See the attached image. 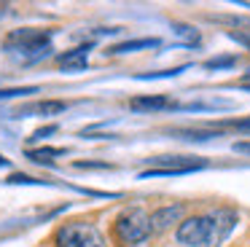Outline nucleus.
<instances>
[{
	"label": "nucleus",
	"instance_id": "0eeeda50",
	"mask_svg": "<svg viewBox=\"0 0 250 247\" xmlns=\"http://www.w3.org/2000/svg\"><path fill=\"white\" fill-rule=\"evenodd\" d=\"M183 215H186V204L183 202H175V204H162L151 212V226H153V234H164L175 226L178 228L183 223Z\"/></svg>",
	"mask_w": 250,
	"mask_h": 247
},
{
	"label": "nucleus",
	"instance_id": "6ab92c4d",
	"mask_svg": "<svg viewBox=\"0 0 250 247\" xmlns=\"http://www.w3.org/2000/svg\"><path fill=\"white\" fill-rule=\"evenodd\" d=\"M76 169H113V164L108 161H73Z\"/></svg>",
	"mask_w": 250,
	"mask_h": 247
},
{
	"label": "nucleus",
	"instance_id": "f257e3e1",
	"mask_svg": "<svg viewBox=\"0 0 250 247\" xmlns=\"http://www.w3.org/2000/svg\"><path fill=\"white\" fill-rule=\"evenodd\" d=\"M51 35L54 30H41V27H22V30H11L3 38V48L11 57L22 59L24 64L46 59L54 48H51Z\"/></svg>",
	"mask_w": 250,
	"mask_h": 247
},
{
	"label": "nucleus",
	"instance_id": "6e6552de",
	"mask_svg": "<svg viewBox=\"0 0 250 247\" xmlns=\"http://www.w3.org/2000/svg\"><path fill=\"white\" fill-rule=\"evenodd\" d=\"M92 46H94V43L89 41V43H81V46L65 51V54H57V64L65 67V70H83V67H86V59H89Z\"/></svg>",
	"mask_w": 250,
	"mask_h": 247
},
{
	"label": "nucleus",
	"instance_id": "a211bd4d",
	"mask_svg": "<svg viewBox=\"0 0 250 247\" xmlns=\"http://www.w3.org/2000/svg\"><path fill=\"white\" fill-rule=\"evenodd\" d=\"M218 129H237V132H248L250 134V116L248 118H231V121H221Z\"/></svg>",
	"mask_w": 250,
	"mask_h": 247
},
{
	"label": "nucleus",
	"instance_id": "423d86ee",
	"mask_svg": "<svg viewBox=\"0 0 250 247\" xmlns=\"http://www.w3.org/2000/svg\"><path fill=\"white\" fill-rule=\"evenodd\" d=\"M210 215V239H207V247H221L223 242L231 236V231L237 228L239 223V212L234 207H212L207 209Z\"/></svg>",
	"mask_w": 250,
	"mask_h": 247
},
{
	"label": "nucleus",
	"instance_id": "7ed1b4c3",
	"mask_svg": "<svg viewBox=\"0 0 250 247\" xmlns=\"http://www.w3.org/2000/svg\"><path fill=\"white\" fill-rule=\"evenodd\" d=\"M51 247H110L108 236L100 231L94 220H67L57 226L51 234Z\"/></svg>",
	"mask_w": 250,
	"mask_h": 247
},
{
	"label": "nucleus",
	"instance_id": "2eb2a0df",
	"mask_svg": "<svg viewBox=\"0 0 250 247\" xmlns=\"http://www.w3.org/2000/svg\"><path fill=\"white\" fill-rule=\"evenodd\" d=\"M175 134L183 140H194V143H205L210 137H218V132H205V129H178Z\"/></svg>",
	"mask_w": 250,
	"mask_h": 247
},
{
	"label": "nucleus",
	"instance_id": "f8f14e48",
	"mask_svg": "<svg viewBox=\"0 0 250 247\" xmlns=\"http://www.w3.org/2000/svg\"><path fill=\"white\" fill-rule=\"evenodd\" d=\"M65 153H67V148H51V145L24 150V156H27L30 161H35V164H51L54 159H60V156H65Z\"/></svg>",
	"mask_w": 250,
	"mask_h": 247
},
{
	"label": "nucleus",
	"instance_id": "dca6fc26",
	"mask_svg": "<svg viewBox=\"0 0 250 247\" xmlns=\"http://www.w3.org/2000/svg\"><path fill=\"white\" fill-rule=\"evenodd\" d=\"M183 70H188V64H180V67H169V70H156V73H143L137 75L140 81H153V78H172V75H180Z\"/></svg>",
	"mask_w": 250,
	"mask_h": 247
},
{
	"label": "nucleus",
	"instance_id": "ddd939ff",
	"mask_svg": "<svg viewBox=\"0 0 250 247\" xmlns=\"http://www.w3.org/2000/svg\"><path fill=\"white\" fill-rule=\"evenodd\" d=\"M237 64H239V54H226V57L207 59L202 67H205V70H231V67H237Z\"/></svg>",
	"mask_w": 250,
	"mask_h": 247
},
{
	"label": "nucleus",
	"instance_id": "1a4fd4ad",
	"mask_svg": "<svg viewBox=\"0 0 250 247\" xmlns=\"http://www.w3.org/2000/svg\"><path fill=\"white\" fill-rule=\"evenodd\" d=\"M132 110H167V107H178V102H172L167 94H140L129 100Z\"/></svg>",
	"mask_w": 250,
	"mask_h": 247
},
{
	"label": "nucleus",
	"instance_id": "4468645a",
	"mask_svg": "<svg viewBox=\"0 0 250 247\" xmlns=\"http://www.w3.org/2000/svg\"><path fill=\"white\" fill-rule=\"evenodd\" d=\"M8 185H46L49 180H41V177H33V175H24V172H11L6 177Z\"/></svg>",
	"mask_w": 250,
	"mask_h": 247
},
{
	"label": "nucleus",
	"instance_id": "f3484780",
	"mask_svg": "<svg viewBox=\"0 0 250 247\" xmlns=\"http://www.w3.org/2000/svg\"><path fill=\"white\" fill-rule=\"evenodd\" d=\"M38 86H14V89H0V100H11V97H24V94H35Z\"/></svg>",
	"mask_w": 250,
	"mask_h": 247
},
{
	"label": "nucleus",
	"instance_id": "4be33fe9",
	"mask_svg": "<svg viewBox=\"0 0 250 247\" xmlns=\"http://www.w3.org/2000/svg\"><path fill=\"white\" fill-rule=\"evenodd\" d=\"M234 150H237V153H250V140H242V143H234Z\"/></svg>",
	"mask_w": 250,
	"mask_h": 247
},
{
	"label": "nucleus",
	"instance_id": "39448f33",
	"mask_svg": "<svg viewBox=\"0 0 250 247\" xmlns=\"http://www.w3.org/2000/svg\"><path fill=\"white\" fill-rule=\"evenodd\" d=\"M175 239L180 247H207L210 239V215H188L183 223L175 228Z\"/></svg>",
	"mask_w": 250,
	"mask_h": 247
},
{
	"label": "nucleus",
	"instance_id": "412c9836",
	"mask_svg": "<svg viewBox=\"0 0 250 247\" xmlns=\"http://www.w3.org/2000/svg\"><path fill=\"white\" fill-rule=\"evenodd\" d=\"M175 32L183 35V38H188L191 43H199V32H196L194 27H188V24H175Z\"/></svg>",
	"mask_w": 250,
	"mask_h": 247
},
{
	"label": "nucleus",
	"instance_id": "9b49d317",
	"mask_svg": "<svg viewBox=\"0 0 250 247\" xmlns=\"http://www.w3.org/2000/svg\"><path fill=\"white\" fill-rule=\"evenodd\" d=\"M65 110H67L65 100H41V102H33V105L19 107L17 116H30V113H38V116H60Z\"/></svg>",
	"mask_w": 250,
	"mask_h": 247
},
{
	"label": "nucleus",
	"instance_id": "5701e85b",
	"mask_svg": "<svg viewBox=\"0 0 250 247\" xmlns=\"http://www.w3.org/2000/svg\"><path fill=\"white\" fill-rule=\"evenodd\" d=\"M8 164H11V161H8V159H6V156L0 153V166H8Z\"/></svg>",
	"mask_w": 250,
	"mask_h": 247
},
{
	"label": "nucleus",
	"instance_id": "f03ea898",
	"mask_svg": "<svg viewBox=\"0 0 250 247\" xmlns=\"http://www.w3.org/2000/svg\"><path fill=\"white\" fill-rule=\"evenodd\" d=\"M153 236L151 215L143 207H126L110 223V239L119 247H140Z\"/></svg>",
	"mask_w": 250,
	"mask_h": 247
},
{
	"label": "nucleus",
	"instance_id": "aec40b11",
	"mask_svg": "<svg viewBox=\"0 0 250 247\" xmlns=\"http://www.w3.org/2000/svg\"><path fill=\"white\" fill-rule=\"evenodd\" d=\"M54 132H60V126L57 124H46V126H41V129H35L33 134H30V140H43V137H49V134H54Z\"/></svg>",
	"mask_w": 250,
	"mask_h": 247
},
{
	"label": "nucleus",
	"instance_id": "9d476101",
	"mask_svg": "<svg viewBox=\"0 0 250 247\" xmlns=\"http://www.w3.org/2000/svg\"><path fill=\"white\" fill-rule=\"evenodd\" d=\"M156 46H162L159 38H132V41H121V43L108 46V48H105V54L119 57V54H135V51H143V48H156Z\"/></svg>",
	"mask_w": 250,
	"mask_h": 247
},
{
	"label": "nucleus",
	"instance_id": "20e7f679",
	"mask_svg": "<svg viewBox=\"0 0 250 247\" xmlns=\"http://www.w3.org/2000/svg\"><path fill=\"white\" fill-rule=\"evenodd\" d=\"M207 161L199 159V156H153L148 159V169H143L140 180H148V177H172V175H186V172H196L205 169Z\"/></svg>",
	"mask_w": 250,
	"mask_h": 247
}]
</instances>
